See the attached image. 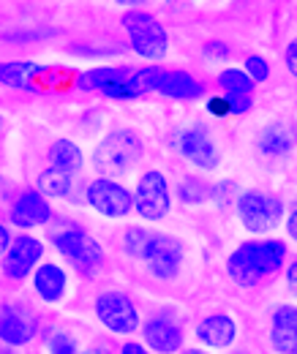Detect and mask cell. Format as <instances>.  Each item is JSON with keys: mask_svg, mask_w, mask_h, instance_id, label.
Here are the masks:
<instances>
[{"mask_svg": "<svg viewBox=\"0 0 297 354\" xmlns=\"http://www.w3.org/2000/svg\"><path fill=\"white\" fill-rule=\"evenodd\" d=\"M177 150H180V156L191 167H197L202 172H213L221 164V150H218L213 133L205 126H191V129L180 131V136H177Z\"/></svg>", "mask_w": 297, "mask_h": 354, "instance_id": "cell-12", "label": "cell"}, {"mask_svg": "<svg viewBox=\"0 0 297 354\" xmlns=\"http://www.w3.org/2000/svg\"><path fill=\"white\" fill-rule=\"evenodd\" d=\"M183 354H208V352H205V349H186Z\"/></svg>", "mask_w": 297, "mask_h": 354, "instance_id": "cell-37", "label": "cell"}, {"mask_svg": "<svg viewBox=\"0 0 297 354\" xmlns=\"http://www.w3.org/2000/svg\"><path fill=\"white\" fill-rule=\"evenodd\" d=\"M52 33L55 30H42V33H3V36L6 39H22L25 41V39H44V36H52Z\"/></svg>", "mask_w": 297, "mask_h": 354, "instance_id": "cell-33", "label": "cell"}, {"mask_svg": "<svg viewBox=\"0 0 297 354\" xmlns=\"http://www.w3.org/2000/svg\"><path fill=\"white\" fill-rule=\"evenodd\" d=\"M287 257H289V248L284 240H276V237L246 240L229 254L226 275L243 289H256L287 265Z\"/></svg>", "mask_w": 297, "mask_h": 354, "instance_id": "cell-1", "label": "cell"}, {"mask_svg": "<svg viewBox=\"0 0 297 354\" xmlns=\"http://www.w3.org/2000/svg\"><path fill=\"white\" fill-rule=\"evenodd\" d=\"M77 88L101 93L107 98H139V95H145L139 68H128V66H120V68L101 66V68L82 71L77 77Z\"/></svg>", "mask_w": 297, "mask_h": 354, "instance_id": "cell-6", "label": "cell"}, {"mask_svg": "<svg viewBox=\"0 0 297 354\" xmlns=\"http://www.w3.org/2000/svg\"><path fill=\"white\" fill-rule=\"evenodd\" d=\"M8 218H11L14 226H19V229L44 226V223H49V218H52L49 199H44L36 188H28V191H22V194L14 199V205H11V210H8Z\"/></svg>", "mask_w": 297, "mask_h": 354, "instance_id": "cell-14", "label": "cell"}, {"mask_svg": "<svg viewBox=\"0 0 297 354\" xmlns=\"http://www.w3.org/2000/svg\"><path fill=\"white\" fill-rule=\"evenodd\" d=\"M142 341L153 354H177L183 349V327L170 316H153L142 327Z\"/></svg>", "mask_w": 297, "mask_h": 354, "instance_id": "cell-13", "label": "cell"}, {"mask_svg": "<svg viewBox=\"0 0 297 354\" xmlns=\"http://www.w3.org/2000/svg\"><path fill=\"white\" fill-rule=\"evenodd\" d=\"M49 243L55 245V251L74 267L77 272H82L87 278L98 275V270L104 267V248L101 243L87 234L82 226L77 223H60L49 232Z\"/></svg>", "mask_w": 297, "mask_h": 354, "instance_id": "cell-3", "label": "cell"}, {"mask_svg": "<svg viewBox=\"0 0 297 354\" xmlns=\"http://www.w3.org/2000/svg\"><path fill=\"white\" fill-rule=\"evenodd\" d=\"M237 354H246V352H237Z\"/></svg>", "mask_w": 297, "mask_h": 354, "instance_id": "cell-38", "label": "cell"}, {"mask_svg": "<svg viewBox=\"0 0 297 354\" xmlns=\"http://www.w3.org/2000/svg\"><path fill=\"white\" fill-rule=\"evenodd\" d=\"M11 245V234H8V229H6V223H0V257L6 254V248Z\"/></svg>", "mask_w": 297, "mask_h": 354, "instance_id": "cell-34", "label": "cell"}, {"mask_svg": "<svg viewBox=\"0 0 297 354\" xmlns=\"http://www.w3.org/2000/svg\"><path fill=\"white\" fill-rule=\"evenodd\" d=\"M145 158V142L134 129H118L107 133L96 150H93V169L98 177L120 180L136 169V164Z\"/></svg>", "mask_w": 297, "mask_h": 354, "instance_id": "cell-2", "label": "cell"}, {"mask_svg": "<svg viewBox=\"0 0 297 354\" xmlns=\"http://www.w3.org/2000/svg\"><path fill=\"white\" fill-rule=\"evenodd\" d=\"M93 310H96V319L115 335H134L142 327L139 310L126 292H118V289L101 292L93 303Z\"/></svg>", "mask_w": 297, "mask_h": 354, "instance_id": "cell-9", "label": "cell"}, {"mask_svg": "<svg viewBox=\"0 0 297 354\" xmlns=\"http://www.w3.org/2000/svg\"><path fill=\"white\" fill-rule=\"evenodd\" d=\"M139 259L147 265V272L159 281H174L183 267V243L164 232H147Z\"/></svg>", "mask_w": 297, "mask_h": 354, "instance_id": "cell-8", "label": "cell"}, {"mask_svg": "<svg viewBox=\"0 0 297 354\" xmlns=\"http://www.w3.org/2000/svg\"><path fill=\"white\" fill-rule=\"evenodd\" d=\"M237 196H240V185H237L235 180H221V183L210 185V202H215L218 207L235 205Z\"/></svg>", "mask_w": 297, "mask_h": 354, "instance_id": "cell-27", "label": "cell"}, {"mask_svg": "<svg viewBox=\"0 0 297 354\" xmlns=\"http://www.w3.org/2000/svg\"><path fill=\"white\" fill-rule=\"evenodd\" d=\"M46 158H49V167L57 169V172H66V175H77L82 167H85V153L77 142L71 139H55L46 150Z\"/></svg>", "mask_w": 297, "mask_h": 354, "instance_id": "cell-21", "label": "cell"}, {"mask_svg": "<svg viewBox=\"0 0 297 354\" xmlns=\"http://www.w3.org/2000/svg\"><path fill=\"white\" fill-rule=\"evenodd\" d=\"M270 346L278 354H297V308L278 306L270 316Z\"/></svg>", "mask_w": 297, "mask_h": 354, "instance_id": "cell-19", "label": "cell"}, {"mask_svg": "<svg viewBox=\"0 0 297 354\" xmlns=\"http://www.w3.org/2000/svg\"><path fill=\"white\" fill-rule=\"evenodd\" d=\"M36 330H39V324L33 316L22 313L19 308H11V306L0 308V341L6 346H14V349L28 346L36 338Z\"/></svg>", "mask_w": 297, "mask_h": 354, "instance_id": "cell-15", "label": "cell"}, {"mask_svg": "<svg viewBox=\"0 0 297 354\" xmlns=\"http://www.w3.org/2000/svg\"><path fill=\"white\" fill-rule=\"evenodd\" d=\"M218 88L224 90L226 95H232V98H251L256 85L246 77L243 68H224L218 74Z\"/></svg>", "mask_w": 297, "mask_h": 354, "instance_id": "cell-24", "label": "cell"}, {"mask_svg": "<svg viewBox=\"0 0 297 354\" xmlns=\"http://www.w3.org/2000/svg\"><path fill=\"white\" fill-rule=\"evenodd\" d=\"M284 63H287L289 74L295 77L297 74V41H289V44H287V49H284Z\"/></svg>", "mask_w": 297, "mask_h": 354, "instance_id": "cell-31", "label": "cell"}, {"mask_svg": "<svg viewBox=\"0 0 297 354\" xmlns=\"http://www.w3.org/2000/svg\"><path fill=\"white\" fill-rule=\"evenodd\" d=\"M147 232H150V229H145V226H128L126 234H123V245H126L128 257L139 259L142 245H145V240H147Z\"/></svg>", "mask_w": 297, "mask_h": 354, "instance_id": "cell-29", "label": "cell"}, {"mask_svg": "<svg viewBox=\"0 0 297 354\" xmlns=\"http://www.w3.org/2000/svg\"><path fill=\"white\" fill-rule=\"evenodd\" d=\"M33 289L44 303H60L69 289V275L60 265L44 262L33 270Z\"/></svg>", "mask_w": 297, "mask_h": 354, "instance_id": "cell-20", "label": "cell"}, {"mask_svg": "<svg viewBox=\"0 0 297 354\" xmlns=\"http://www.w3.org/2000/svg\"><path fill=\"white\" fill-rule=\"evenodd\" d=\"M243 71H246V77H249L254 85H259V82H267V80H270V63H267L262 55H251V57H246Z\"/></svg>", "mask_w": 297, "mask_h": 354, "instance_id": "cell-28", "label": "cell"}, {"mask_svg": "<svg viewBox=\"0 0 297 354\" xmlns=\"http://www.w3.org/2000/svg\"><path fill=\"white\" fill-rule=\"evenodd\" d=\"M120 25L126 30L128 44L131 49L145 57V60H164L167 57V49H170V36H167V28L150 14V11H142V8H131L120 17Z\"/></svg>", "mask_w": 297, "mask_h": 354, "instance_id": "cell-4", "label": "cell"}, {"mask_svg": "<svg viewBox=\"0 0 297 354\" xmlns=\"http://www.w3.org/2000/svg\"><path fill=\"white\" fill-rule=\"evenodd\" d=\"M177 199L183 202V205H205V202H210V183H205L202 177H183L180 183H177Z\"/></svg>", "mask_w": 297, "mask_h": 354, "instance_id": "cell-25", "label": "cell"}, {"mask_svg": "<svg viewBox=\"0 0 297 354\" xmlns=\"http://www.w3.org/2000/svg\"><path fill=\"white\" fill-rule=\"evenodd\" d=\"M202 52H205V57H210V60H224V57L229 55V46L224 44V41H208Z\"/></svg>", "mask_w": 297, "mask_h": 354, "instance_id": "cell-30", "label": "cell"}, {"mask_svg": "<svg viewBox=\"0 0 297 354\" xmlns=\"http://www.w3.org/2000/svg\"><path fill=\"white\" fill-rule=\"evenodd\" d=\"M85 202L104 218H126L134 210V196L120 180L96 177L85 188Z\"/></svg>", "mask_w": 297, "mask_h": 354, "instance_id": "cell-10", "label": "cell"}, {"mask_svg": "<svg viewBox=\"0 0 297 354\" xmlns=\"http://www.w3.org/2000/svg\"><path fill=\"white\" fill-rule=\"evenodd\" d=\"M131 196H134V210H136V216L142 221L159 223L170 216L172 188L170 180L164 177V172H159V169L145 172L136 180V191Z\"/></svg>", "mask_w": 297, "mask_h": 354, "instance_id": "cell-7", "label": "cell"}, {"mask_svg": "<svg viewBox=\"0 0 297 354\" xmlns=\"http://www.w3.org/2000/svg\"><path fill=\"white\" fill-rule=\"evenodd\" d=\"M287 283H289V289L297 286V262H289V267H287Z\"/></svg>", "mask_w": 297, "mask_h": 354, "instance_id": "cell-36", "label": "cell"}, {"mask_svg": "<svg viewBox=\"0 0 297 354\" xmlns=\"http://www.w3.org/2000/svg\"><path fill=\"white\" fill-rule=\"evenodd\" d=\"M52 68H44L30 60H6L0 63V85L14 90H39Z\"/></svg>", "mask_w": 297, "mask_h": 354, "instance_id": "cell-16", "label": "cell"}, {"mask_svg": "<svg viewBox=\"0 0 297 354\" xmlns=\"http://www.w3.org/2000/svg\"><path fill=\"white\" fill-rule=\"evenodd\" d=\"M46 346H49V354H90V352H82L80 341H77L71 333H66V330L52 333Z\"/></svg>", "mask_w": 297, "mask_h": 354, "instance_id": "cell-26", "label": "cell"}, {"mask_svg": "<svg viewBox=\"0 0 297 354\" xmlns=\"http://www.w3.org/2000/svg\"><path fill=\"white\" fill-rule=\"evenodd\" d=\"M3 259V275L8 281H25L33 275V270L42 265L44 259V243L33 234H19L11 237V245L6 248Z\"/></svg>", "mask_w": 297, "mask_h": 354, "instance_id": "cell-11", "label": "cell"}, {"mask_svg": "<svg viewBox=\"0 0 297 354\" xmlns=\"http://www.w3.org/2000/svg\"><path fill=\"white\" fill-rule=\"evenodd\" d=\"M120 354H153L145 344H139V341H126L123 346H120Z\"/></svg>", "mask_w": 297, "mask_h": 354, "instance_id": "cell-32", "label": "cell"}, {"mask_svg": "<svg viewBox=\"0 0 297 354\" xmlns=\"http://www.w3.org/2000/svg\"><path fill=\"white\" fill-rule=\"evenodd\" d=\"M71 188H74V177L66 175V172H57L52 167L36 177V191L44 199H63V196L71 194Z\"/></svg>", "mask_w": 297, "mask_h": 354, "instance_id": "cell-23", "label": "cell"}, {"mask_svg": "<svg viewBox=\"0 0 297 354\" xmlns=\"http://www.w3.org/2000/svg\"><path fill=\"white\" fill-rule=\"evenodd\" d=\"M237 338V322L229 313H210L197 324V341L208 349H229Z\"/></svg>", "mask_w": 297, "mask_h": 354, "instance_id": "cell-17", "label": "cell"}, {"mask_svg": "<svg viewBox=\"0 0 297 354\" xmlns=\"http://www.w3.org/2000/svg\"><path fill=\"white\" fill-rule=\"evenodd\" d=\"M235 210H237L240 223L246 226V232H251V234H267L284 221L281 196L267 194V191H256V188L240 191V196L235 199Z\"/></svg>", "mask_w": 297, "mask_h": 354, "instance_id": "cell-5", "label": "cell"}, {"mask_svg": "<svg viewBox=\"0 0 297 354\" xmlns=\"http://www.w3.org/2000/svg\"><path fill=\"white\" fill-rule=\"evenodd\" d=\"M256 147L267 158H284V156H289L295 150V136H292L289 129H284L281 123H273V126H267V129L259 131Z\"/></svg>", "mask_w": 297, "mask_h": 354, "instance_id": "cell-22", "label": "cell"}, {"mask_svg": "<svg viewBox=\"0 0 297 354\" xmlns=\"http://www.w3.org/2000/svg\"><path fill=\"white\" fill-rule=\"evenodd\" d=\"M153 93H161V95L174 98V101H194V98H202L205 95V85L194 74H188V71L161 68Z\"/></svg>", "mask_w": 297, "mask_h": 354, "instance_id": "cell-18", "label": "cell"}, {"mask_svg": "<svg viewBox=\"0 0 297 354\" xmlns=\"http://www.w3.org/2000/svg\"><path fill=\"white\" fill-rule=\"evenodd\" d=\"M297 213L295 210H292V213H289V218H287V223H284V226H287V232H289V240H295L297 237Z\"/></svg>", "mask_w": 297, "mask_h": 354, "instance_id": "cell-35", "label": "cell"}]
</instances>
